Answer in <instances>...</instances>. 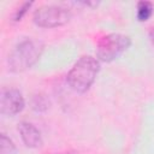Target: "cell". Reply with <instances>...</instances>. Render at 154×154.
<instances>
[{"mask_svg":"<svg viewBox=\"0 0 154 154\" xmlns=\"http://www.w3.org/2000/svg\"><path fill=\"white\" fill-rule=\"evenodd\" d=\"M72 13L63 5H43L34 12V23L41 28H57L66 24Z\"/></svg>","mask_w":154,"mask_h":154,"instance_id":"obj_4","label":"cell"},{"mask_svg":"<svg viewBox=\"0 0 154 154\" xmlns=\"http://www.w3.org/2000/svg\"><path fill=\"white\" fill-rule=\"evenodd\" d=\"M49 107V102L43 95H36L32 99V108L37 112H43Z\"/></svg>","mask_w":154,"mask_h":154,"instance_id":"obj_9","label":"cell"},{"mask_svg":"<svg viewBox=\"0 0 154 154\" xmlns=\"http://www.w3.org/2000/svg\"><path fill=\"white\" fill-rule=\"evenodd\" d=\"M32 5V1H26V2H23L20 7H18L13 14V20L14 22H18L22 19V17L24 16V13L30 8V6Z\"/></svg>","mask_w":154,"mask_h":154,"instance_id":"obj_10","label":"cell"},{"mask_svg":"<svg viewBox=\"0 0 154 154\" xmlns=\"http://www.w3.org/2000/svg\"><path fill=\"white\" fill-rule=\"evenodd\" d=\"M43 52V43L35 38H24L8 54L7 64L12 72H23L34 66Z\"/></svg>","mask_w":154,"mask_h":154,"instance_id":"obj_1","label":"cell"},{"mask_svg":"<svg viewBox=\"0 0 154 154\" xmlns=\"http://www.w3.org/2000/svg\"><path fill=\"white\" fill-rule=\"evenodd\" d=\"M136 10H137V13H136L137 19L140 22H146L152 17V14L154 12V6L150 1H140L137 4Z\"/></svg>","mask_w":154,"mask_h":154,"instance_id":"obj_7","label":"cell"},{"mask_svg":"<svg viewBox=\"0 0 154 154\" xmlns=\"http://www.w3.org/2000/svg\"><path fill=\"white\" fill-rule=\"evenodd\" d=\"M64 154H75V153H71V152H67V153H64Z\"/></svg>","mask_w":154,"mask_h":154,"instance_id":"obj_12","label":"cell"},{"mask_svg":"<svg viewBox=\"0 0 154 154\" xmlns=\"http://www.w3.org/2000/svg\"><path fill=\"white\" fill-rule=\"evenodd\" d=\"M131 45L129 36L122 34H108L101 37L96 46V54L101 61L111 63L119 58Z\"/></svg>","mask_w":154,"mask_h":154,"instance_id":"obj_3","label":"cell"},{"mask_svg":"<svg viewBox=\"0 0 154 154\" xmlns=\"http://www.w3.org/2000/svg\"><path fill=\"white\" fill-rule=\"evenodd\" d=\"M0 143H1V152L0 154H16V146L13 141L6 136V134H1L0 136Z\"/></svg>","mask_w":154,"mask_h":154,"instance_id":"obj_8","label":"cell"},{"mask_svg":"<svg viewBox=\"0 0 154 154\" xmlns=\"http://www.w3.org/2000/svg\"><path fill=\"white\" fill-rule=\"evenodd\" d=\"M100 71V61L91 55L81 57L67 73L66 81L76 93H85Z\"/></svg>","mask_w":154,"mask_h":154,"instance_id":"obj_2","label":"cell"},{"mask_svg":"<svg viewBox=\"0 0 154 154\" xmlns=\"http://www.w3.org/2000/svg\"><path fill=\"white\" fill-rule=\"evenodd\" d=\"M149 40H150V42H152V45L154 46V28H152L150 30H149Z\"/></svg>","mask_w":154,"mask_h":154,"instance_id":"obj_11","label":"cell"},{"mask_svg":"<svg viewBox=\"0 0 154 154\" xmlns=\"http://www.w3.org/2000/svg\"><path fill=\"white\" fill-rule=\"evenodd\" d=\"M18 131L22 141L29 148H38L42 146V136L40 130L29 122H20L18 124Z\"/></svg>","mask_w":154,"mask_h":154,"instance_id":"obj_6","label":"cell"},{"mask_svg":"<svg viewBox=\"0 0 154 154\" xmlns=\"http://www.w3.org/2000/svg\"><path fill=\"white\" fill-rule=\"evenodd\" d=\"M25 101L22 93L16 88L4 89L0 96V112L4 116L12 117L22 112Z\"/></svg>","mask_w":154,"mask_h":154,"instance_id":"obj_5","label":"cell"}]
</instances>
